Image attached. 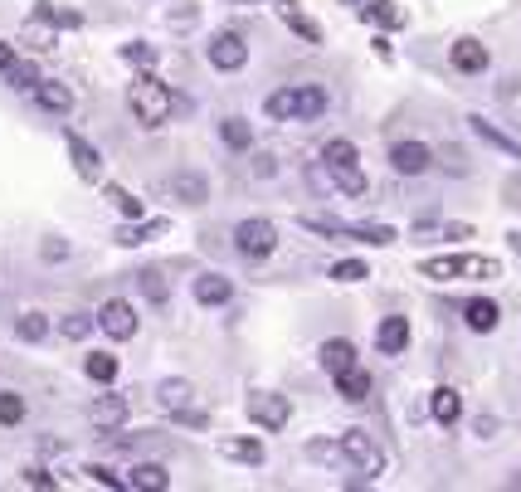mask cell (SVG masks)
<instances>
[{"instance_id": "4fadbf2b", "label": "cell", "mask_w": 521, "mask_h": 492, "mask_svg": "<svg viewBox=\"0 0 521 492\" xmlns=\"http://www.w3.org/2000/svg\"><path fill=\"white\" fill-rule=\"evenodd\" d=\"M375 346H380L385 356H399L409 346V322L405 317H385L380 327H375Z\"/></svg>"}, {"instance_id": "d590c367", "label": "cell", "mask_w": 521, "mask_h": 492, "mask_svg": "<svg viewBox=\"0 0 521 492\" xmlns=\"http://www.w3.org/2000/svg\"><path fill=\"white\" fill-rule=\"evenodd\" d=\"M322 161L326 166H351V161H356V147H351L346 137H336V141H326V147H322Z\"/></svg>"}, {"instance_id": "b9f144b4", "label": "cell", "mask_w": 521, "mask_h": 492, "mask_svg": "<svg viewBox=\"0 0 521 492\" xmlns=\"http://www.w3.org/2000/svg\"><path fill=\"white\" fill-rule=\"evenodd\" d=\"M142 293H147L151 303H166V278L156 269H147V273H142Z\"/></svg>"}, {"instance_id": "9c48e42d", "label": "cell", "mask_w": 521, "mask_h": 492, "mask_svg": "<svg viewBox=\"0 0 521 492\" xmlns=\"http://www.w3.org/2000/svg\"><path fill=\"white\" fill-rule=\"evenodd\" d=\"M429 161H434V151L424 147V141H395V147H390V166L399 176H424V171H429Z\"/></svg>"}, {"instance_id": "83f0119b", "label": "cell", "mask_w": 521, "mask_h": 492, "mask_svg": "<svg viewBox=\"0 0 521 492\" xmlns=\"http://www.w3.org/2000/svg\"><path fill=\"white\" fill-rule=\"evenodd\" d=\"M224 459L259 468V463H263V443H259V439H224Z\"/></svg>"}, {"instance_id": "603a6c76", "label": "cell", "mask_w": 521, "mask_h": 492, "mask_svg": "<svg viewBox=\"0 0 521 492\" xmlns=\"http://www.w3.org/2000/svg\"><path fill=\"white\" fill-rule=\"evenodd\" d=\"M166 230H171V224H166V220H151V224H137V220H127V224H123V230H117L113 239H117V244H123V249H137V244H147V239L166 234Z\"/></svg>"}, {"instance_id": "74e56055", "label": "cell", "mask_w": 521, "mask_h": 492, "mask_svg": "<svg viewBox=\"0 0 521 492\" xmlns=\"http://www.w3.org/2000/svg\"><path fill=\"white\" fill-rule=\"evenodd\" d=\"M123 59H127V64L151 68V64H156V44H147V40H132V44H123Z\"/></svg>"}, {"instance_id": "7a4b0ae2", "label": "cell", "mask_w": 521, "mask_h": 492, "mask_svg": "<svg viewBox=\"0 0 521 492\" xmlns=\"http://www.w3.org/2000/svg\"><path fill=\"white\" fill-rule=\"evenodd\" d=\"M127 103H132V117H137L142 127H161L166 117H171V88H166L156 74H142L132 83Z\"/></svg>"}, {"instance_id": "ba28073f", "label": "cell", "mask_w": 521, "mask_h": 492, "mask_svg": "<svg viewBox=\"0 0 521 492\" xmlns=\"http://www.w3.org/2000/svg\"><path fill=\"white\" fill-rule=\"evenodd\" d=\"M69 141V161H74V171L83 176V181H103V156L98 147H93L88 137H78V132H64Z\"/></svg>"}, {"instance_id": "e575fe53", "label": "cell", "mask_w": 521, "mask_h": 492, "mask_svg": "<svg viewBox=\"0 0 521 492\" xmlns=\"http://www.w3.org/2000/svg\"><path fill=\"white\" fill-rule=\"evenodd\" d=\"M15 337L20 342H44L50 337V317H44V312H25V317L15 322Z\"/></svg>"}, {"instance_id": "8d00e7d4", "label": "cell", "mask_w": 521, "mask_h": 492, "mask_svg": "<svg viewBox=\"0 0 521 492\" xmlns=\"http://www.w3.org/2000/svg\"><path fill=\"white\" fill-rule=\"evenodd\" d=\"M59 332H64L69 342H83L93 332V317H83V312H69V317H59Z\"/></svg>"}, {"instance_id": "7dc6e473", "label": "cell", "mask_w": 521, "mask_h": 492, "mask_svg": "<svg viewBox=\"0 0 521 492\" xmlns=\"http://www.w3.org/2000/svg\"><path fill=\"white\" fill-rule=\"evenodd\" d=\"M512 249H516V254H521V230H512Z\"/></svg>"}, {"instance_id": "30bf717a", "label": "cell", "mask_w": 521, "mask_h": 492, "mask_svg": "<svg viewBox=\"0 0 521 492\" xmlns=\"http://www.w3.org/2000/svg\"><path fill=\"white\" fill-rule=\"evenodd\" d=\"M269 5H278V15L288 20V30H293L297 40H307V44H322V40H326L317 20H312V15H302V10L293 5V0H269Z\"/></svg>"}, {"instance_id": "484cf974", "label": "cell", "mask_w": 521, "mask_h": 492, "mask_svg": "<svg viewBox=\"0 0 521 492\" xmlns=\"http://www.w3.org/2000/svg\"><path fill=\"white\" fill-rule=\"evenodd\" d=\"M322 366L326 370H332V376H336V370H346V366H356V346H351V342H342V337H332V342H322Z\"/></svg>"}, {"instance_id": "60d3db41", "label": "cell", "mask_w": 521, "mask_h": 492, "mask_svg": "<svg viewBox=\"0 0 521 492\" xmlns=\"http://www.w3.org/2000/svg\"><path fill=\"white\" fill-rule=\"evenodd\" d=\"M88 478H93L98 487H113V492H123V487H127V478H117L113 468H103V463H93V468H88Z\"/></svg>"}, {"instance_id": "4316f807", "label": "cell", "mask_w": 521, "mask_h": 492, "mask_svg": "<svg viewBox=\"0 0 521 492\" xmlns=\"http://www.w3.org/2000/svg\"><path fill=\"white\" fill-rule=\"evenodd\" d=\"M34 20H44V25H54V30H78V25H83L78 10H59V5H50V0H40V5H34Z\"/></svg>"}, {"instance_id": "7bdbcfd3", "label": "cell", "mask_w": 521, "mask_h": 492, "mask_svg": "<svg viewBox=\"0 0 521 492\" xmlns=\"http://www.w3.org/2000/svg\"><path fill=\"white\" fill-rule=\"evenodd\" d=\"M25 483H30V487H59V478L44 473V468H25Z\"/></svg>"}, {"instance_id": "8fae6325", "label": "cell", "mask_w": 521, "mask_h": 492, "mask_svg": "<svg viewBox=\"0 0 521 492\" xmlns=\"http://www.w3.org/2000/svg\"><path fill=\"white\" fill-rule=\"evenodd\" d=\"M229 297H234V283H229L224 273H200L196 278V303L200 307H224Z\"/></svg>"}, {"instance_id": "ab89813d", "label": "cell", "mask_w": 521, "mask_h": 492, "mask_svg": "<svg viewBox=\"0 0 521 492\" xmlns=\"http://www.w3.org/2000/svg\"><path fill=\"white\" fill-rule=\"evenodd\" d=\"M20 419H25V400L15 390H5L0 395V424H20Z\"/></svg>"}, {"instance_id": "4dcf8cb0", "label": "cell", "mask_w": 521, "mask_h": 492, "mask_svg": "<svg viewBox=\"0 0 521 492\" xmlns=\"http://www.w3.org/2000/svg\"><path fill=\"white\" fill-rule=\"evenodd\" d=\"M293 103H297V88H278V93H269L263 113H269L273 123H293Z\"/></svg>"}, {"instance_id": "1f68e13d", "label": "cell", "mask_w": 521, "mask_h": 492, "mask_svg": "<svg viewBox=\"0 0 521 492\" xmlns=\"http://www.w3.org/2000/svg\"><path fill=\"white\" fill-rule=\"evenodd\" d=\"M107 200H113V210L123 214V220H142V214H147V205H142L132 190H123V186H107Z\"/></svg>"}, {"instance_id": "44dd1931", "label": "cell", "mask_w": 521, "mask_h": 492, "mask_svg": "<svg viewBox=\"0 0 521 492\" xmlns=\"http://www.w3.org/2000/svg\"><path fill=\"white\" fill-rule=\"evenodd\" d=\"M326 113V93L317 88V83H302L297 88V103H293V117L297 123H312V117Z\"/></svg>"}, {"instance_id": "836d02e7", "label": "cell", "mask_w": 521, "mask_h": 492, "mask_svg": "<svg viewBox=\"0 0 521 492\" xmlns=\"http://www.w3.org/2000/svg\"><path fill=\"white\" fill-rule=\"evenodd\" d=\"M332 171V181L346 190V196H366V176H361V166L351 161V166H326Z\"/></svg>"}, {"instance_id": "7c38bea8", "label": "cell", "mask_w": 521, "mask_h": 492, "mask_svg": "<svg viewBox=\"0 0 521 492\" xmlns=\"http://www.w3.org/2000/svg\"><path fill=\"white\" fill-rule=\"evenodd\" d=\"M448 59H453L458 74H482V68L492 64V59H488V44H478V40H458L453 50H448Z\"/></svg>"}, {"instance_id": "8992f818", "label": "cell", "mask_w": 521, "mask_h": 492, "mask_svg": "<svg viewBox=\"0 0 521 492\" xmlns=\"http://www.w3.org/2000/svg\"><path fill=\"white\" fill-rule=\"evenodd\" d=\"M98 327L113 342H132V337H137V312H132L127 297H107V303L98 307Z\"/></svg>"}, {"instance_id": "ee69618b", "label": "cell", "mask_w": 521, "mask_h": 492, "mask_svg": "<svg viewBox=\"0 0 521 492\" xmlns=\"http://www.w3.org/2000/svg\"><path fill=\"white\" fill-rule=\"evenodd\" d=\"M40 254H44V259H69V244H64V239H44Z\"/></svg>"}, {"instance_id": "c3c4849f", "label": "cell", "mask_w": 521, "mask_h": 492, "mask_svg": "<svg viewBox=\"0 0 521 492\" xmlns=\"http://www.w3.org/2000/svg\"><path fill=\"white\" fill-rule=\"evenodd\" d=\"M342 5H366V0H342Z\"/></svg>"}, {"instance_id": "6da1fadb", "label": "cell", "mask_w": 521, "mask_h": 492, "mask_svg": "<svg viewBox=\"0 0 521 492\" xmlns=\"http://www.w3.org/2000/svg\"><path fill=\"white\" fill-rule=\"evenodd\" d=\"M419 273H424V278H434V283H453V278L488 283V278H502V263L482 259V254H439V259H424Z\"/></svg>"}, {"instance_id": "5b68a950", "label": "cell", "mask_w": 521, "mask_h": 492, "mask_svg": "<svg viewBox=\"0 0 521 492\" xmlns=\"http://www.w3.org/2000/svg\"><path fill=\"white\" fill-rule=\"evenodd\" d=\"M244 410H249V419H253V424H259V429H269V434H278V429H283L288 419H293V405H288L283 395H269V390L249 395V405H244Z\"/></svg>"}, {"instance_id": "3957f363", "label": "cell", "mask_w": 521, "mask_h": 492, "mask_svg": "<svg viewBox=\"0 0 521 492\" xmlns=\"http://www.w3.org/2000/svg\"><path fill=\"white\" fill-rule=\"evenodd\" d=\"M336 443H342V463L351 468V473H361V478H380L385 473V453L366 429H346Z\"/></svg>"}, {"instance_id": "cb8c5ba5", "label": "cell", "mask_w": 521, "mask_h": 492, "mask_svg": "<svg viewBox=\"0 0 521 492\" xmlns=\"http://www.w3.org/2000/svg\"><path fill=\"white\" fill-rule=\"evenodd\" d=\"M429 415L439 419V424H453L458 415H463V400H458V390L453 386H439L429 395Z\"/></svg>"}, {"instance_id": "277c9868", "label": "cell", "mask_w": 521, "mask_h": 492, "mask_svg": "<svg viewBox=\"0 0 521 492\" xmlns=\"http://www.w3.org/2000/svg\"><path fill=\"white\" fill-rule=\"evenodd\" d=\"M234 249L244 259H269L273 249H278V230L269 220H239L234 224Z\"/></svg>"}, {"instance_id": "f6af8a7d", "label": "cell", "mask_w": 521, "mask_h": 492, "mask_svg": "<svg viewBox=\"0 0 521 492\" xmlns=\"http://www.w3.org/2000/svg\"><path fill=\"white\" fill-rule=\"evenodd\" d=\"M10 64H15V44H5V40H0V74H5Z\"/></svg>"}, {"instance_id": "ffe728a7", "label": "cell", "mask_w": 521, "mask_h": 492, "mask_svg": "<svg viewBox=\"0 0 521 492\" xmlns=\"http://www.w3.org/2000/svg\"><path fill=\"white\" fill-rule=\"evenodd\" d=\"M468 127L478 132L482 141H492L497 151H507V156H512V161H521V141H512V137H507V132H497V127L488 123V117H478V113H472V117H468Z\"/></svg>"}, {"instance_id": "5bb4252c", "label": "cell", "mask_w": 521, "mask_h": 492, "mask_svg": "<svg viewBox=\"0 0 521 492\" xmlns=\"http://www.w3.org/2000/svg\"><path fill=\"white\" fill-rule=\"evenodd\" d=\"M34 103H40L44 113H59V117H64L69 107H74V93H69L64 83H54V78H40V83H34Z\"/></svg>"}, {"instance_id": "e0dca14e", "label": "cell", "mask_w": 521, "mask_h": 492, "mask_svg": "<svg viewBox=\"0 0 521 492\" xmlns=\"http://www.w3.org/2000/svg\"><path fill=\"white\" fill-rule=\"evenodd\" d=\"M171 196L186 200V205H205L210 186H205V176H196V171H180V176H171Z\"/></svg>"}, {"instance_id": "d6986e66", "label": "cell", "mask_w": 521, "mask_h": 492, "mask_svg": "<svg viewBox=\"0 0 521 492\" xmlns=\"http://www.w3.org/2000/svg\"><path fill=\"white\" fill-rule=\"evenodd\" d=\"M127 487H137V492H161V487H171V473H166L161 463H137V468H132V478H127Z\"/></svg>"}, {"instance_id": "2e32d148", "label": "cell", "mask_w": 521, "mask_h": 492, "mask_svg": "<svg viewBox=\"0 0 521 492\" xmlns=\"http://www.w3.org/2000/svg\"><path fill=\"white\" fill-rule=\"evenodd\" d=\"M88 419L98 429H117L127 419V400L123 395H98V400H93V410H88Z\"/></svg>"}, {"instance_id": "f1b7e54d", "label": "cell", "mask_w": 521, "mask_h": 492, "mask_svg": "<svg viewBox=\"0 0 521 492\" xmlns=\"http://www.w3.org/2000/svg\"><path fill=\"white\" fill-rule=\"evenodd\" d=\"M83 370H88V380H98V386H113L117 380V356L113 351H93L88 361H83Z\"/></svg>"}, {"instance_id": "bcb514c9", "label": "cell", "mask_w": 521, "mask_h": 492, "mask_svg": "<svg viewBox=\"0 0 521 492\" xmlns=\"http://www.w3.org/2000/svg\"><path fill=\"white\" fill-rule=\"evenodd\" d=\"M278 166H273V156H259V161H253V176H273Z\"/></svg>"}, {"instance_id": "52a82bcc", "label": "cell", "mask_w": 521, "mask_h": 492, "mask_svg": "<svg viewBox=\"0 0 521 492\" xmlns=\"http://www.w3.org/2000/svg\"><path fill=\"white\" fill-rule=\"evenodd\" d=\"M210 64L220 68V74H234V68H244L249 64V44H244V34L239 30H220L210 40Z\"/></svg>"}, {"instance_id": "d6a6232c", "label": "cell", "mask_w": 521, "mask_h": 492, "mask_svg": "<svg viewBox=\"0 0 521 492\" xmlns=\"http://www.w3.org/2000/svg\"><path fill=\"white\" fill-rule=\"evenodd\" d=\"M5 83H10V88H20V93H34V83H40V68H34L30 59H15V64L5 68Z\"/></svg>"}, {"instance_id": "f546056e", "label": "cell", "mask_w": 521, "mask_h": 492, "mask_svg": "<svg viewBox=\"0 0 521 492\" xmlns=\"http://www.w3.org/2000/svg\"><path fill=\"white\" fill-rule=\"evenodd\" d=\"M220 137H224L234 151H249V147H253V127L244 123V117H224V123H220Z\"/></svg>"}, {"instance_id": "9a60e30c", "label": "cell", "mask_w": 521, "mask_h": 492, "mask_svg": "<svg viewBox=\"0 0 521 492\" xmlns=\"http://www.w3.org/2000/svg\"><path fill=\"white\" fill-rule=\"evenodd\" d=\"M336 395L351 405H361L370 395V370H361V366H346V370H336Z\"/></svg>"}, {"instance_id": "ac0fdd59", "label": "cell", "mask_w": 521, "mask_h": 492, "mask_svg": "<svg viewBox=\"0 0 521 492\" xmlns=\"http://www.w3.org/2000/svg\"><path fill=\"white\" fill-rule=\"evenodd\" d=\"M190 380H161V386H156V400H161V410L166 415H180V410H190Z\"/></svg>"}, {"instance_id": "7402d4cb", "label": "cell", "mask_w": 521, "mask_h": 492, "mask_svg": "<svg viewBox=\"0 0 521 492\" xmlns=\"http://www.w3.org/2000/svg\"><path fill=\"white\" fill-rule=\"evenodd\" d=\"M361 15H366L370 25H380V30H399V25H405V10H399L395 0H366Z\"/></svg>"}, {"instance_id": "d4e9b609", "label": "cell", "mask_w": 521, "mask_h": 492, "mask_svg": "<svg viewBox=\"0 0 521 492\" xmlns=\"http://www.w3.org/2000/svg\"><path fill=\"white\" fill-rule=\"evenodd\" d=\"M497 317H502V312H497L492 297H472V303L463 307V322H468L472 332H492V327H497Z\"/></svg>"}, {"instance_id": "f35d334b", "label": "cell", "mask_w": 521, "mask_h": 492, "mask_svg": "<svg viewBox=\"0 0 521 492\" xmlns=\"http://www.w3.org/2000/svg\"><path fill=\"white\" fill-rule=\"evenodd\" d=\"M332 278H336V283H361V278H370V269H366L361 259H342V263L332 269Z\"/></svg>"}]
</instances>
